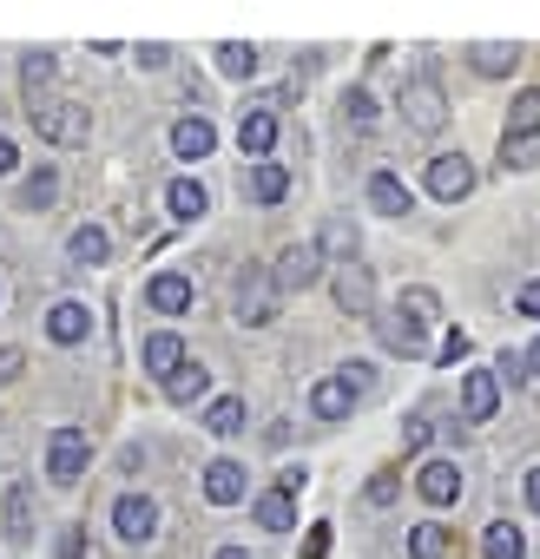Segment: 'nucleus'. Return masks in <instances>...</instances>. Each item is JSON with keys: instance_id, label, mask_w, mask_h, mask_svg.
<instances>
[{"instance_id": "22", "label": "nucleus", "mask_w": 540, "mask_h": 559, "mask_svg": "<svg viewBox=\"0 0 540 559\" xmlns=\"http://www.w3.org/2000/svg\"><path fill=\"white\" fill-rule=\"evenodd\" d=\"M178 369H185V343H178V336H152V343H145V376H165V382H172Z\"/></svg>"}, {"instance_id": "2", "label": "nucleus", "mask_w": 540, "mask_h": 559, "mask_svg": "<svg viewBox=\"0 0 540 559\" xmlns=\"http://www.w3.org/2000/svg\"><path fill=\"white\" fill-rule=\"evenodd\" d=\"M86 461H93L86 428H54V441H47V480L73 487V480H86Z\"/></svg>"}, {"instance_id": "46", "label": "nucleus", "mask_w": 540, "mask_h": 559, "mask_svg": "<svg viewBox=\"0 0 540 559\" xmlns=\"http://www.w3.org/2000/svg\"><path fill=\"white\" fill-rule=\"evenodd\" d=\"M14 165H21V152H14V139H8V132H0V178H8Z\"/></svg>"}, {"instance_id": "10", "label": "nucleus", "mask_w": 540, "mask_h": 559, "mask_svg": "<svg viewBox=\"0 0 540 559\" xmlns=\"http://www.w3.org/2000/svg\"><path fill=\"white\" fill-rule=\"evenodd\" d=\"M337 304H343L350 317H369V310H376V284H369L363 263H343V270H337Z\"/></svg>"}, {"instance_id": "42", "label": "nucleus", "mask_w": 540, "mask_h": 559, "mask_svg": "<svg viewBox=\"0 0 540 559\" xmlns=\"http://www.w3.org/2000/svg\"><path fill=\"white\" fill-rule=\"evenodd\" d=\"M304 559H330V526H324V520L304 533Z\"/></svg>"}, {"instance_id": "4", "label": "nucleus", "mask_w": 540, "mask_h": 559, "mask_svg": "<svg viewBox=\"0 0 540 559\" xmlns=\"http://www.w3.org/2000/svg\"><path fill=\"white\" fill-rule=\"evenodd\" d=\"M231 310H237V323H270L278 317V284H270V270H244L237 276Z\"/></svg>"}, {"instance_id": "6", "label": "nucleus", "mask_w": 540, "mask_h": 559, "mask_svg": "<svg viewBox=\"0 0 540 559\" xmlns=\"http://www.w3.org/2000/svg\"><path fill=\"white\" fill-rule=\"evenodd\" d=\"M429 191H435L442 204L468 198V191H474V165H468L461 152H442V158H429Z\"/></svg>"}, {"instance_id": "19", "label": "nucleus", "mask_w": 540, "mask_h": 559, "mask_svg": "<svg viewBox=\"0 0 540 559\" xmlns=\"http://www.w3.org/2000/svg\"><path fill=\"white\" fill-rule=\"evenodd\" d=\"M389 317H396V323H409V330L422 336V330L442 317V297H435V290H402V304H396Z\"/></svg>"}, {"instance_id": "5", "label": "nucleus", "mask_w": 540, "mask_h": 559, "mask_svg": "<svg viewBox=\"0 0 540 559\" xmlns=\"http://www.w3.org/2000/svg\"><path fill=\"white\" fill-rule=\"evenodd\" d=\"M317 276H324V250L317 243H291L278 257V270H270V284H278V290H310Z\"/></svg>"}, {"instance_id": "26", "label": "nucleus", "mask_w": 540, "mask_h": 559, "mask_svg": "<svg viewBox=\"0 0 540 559\" xmlns=\"http://www.w3.org/2000/svg\"><path fill=\"white\" fill-rule=\"evenodd\" d=\"M165 204H172V217H204L211 198H204L198 178H172V185H165Z\"/></svg>"}, {"instance_id": "50", "label": "nucleus", "mask_w": 540, "mask_h": 559, "mask_svg": "<svg viewBox=\"0 0 540 559\" xmlns=\"http://www.w3.org/2000/svg\"><path fill=\"white\" fill-rule=\"evenodd\" d=\"M218 559H250V552L244 546H218Z\"/></svg>"}, {"instance_id": "45", "label": "nucleus", "mask_w": 540, "mask_h": 559, "mask_svg": "<svg viewBox=\"0 0 540 559\" xmlns=\"http://www.w3.org/2000/svg\"><path fill=\"white\" fill-rule=\"evenodd\" d=\"M520 317H540V276H533V284L520 290Z\"/></svg>"}, {"instance_id": "7", "label": "nucleus", "mask_w": 540, "mask_h": 559, "mask_svg": "<svg viewBox=\"0 0 540 559\" xmlns=\"http://www.w3.org/2000/svg\"><path fill=\"white\" fill-rule=\"evenodd\" d=\"M145 304H152L159 317H185V310H191V276H178V270H159L152 284H145Z\"/></svg>"}, {"instance_id": "29", "label": "nucleus", "mask_w": 540, "mask_h": 559, "mask_svg": "<svg viewBox=\"0 0 540 559\" xmlns=\"http://www.w3.org/2000/svg\"><path fill=\"white\" fill-rule=\"evenodd\" d=\"M54 198H60V171H54V165H40V171L21 185V204H27V211H47Z\"/></svg>"}, {"instance_id": "41", "label": "nucleus", "mask_w": 540, "mask_h": 559, "mask_svg": "<svg viewBox=\"0 0 540 559\" xmlns=\"http://www.w3.org/2000/svg\"><path fill=\"white\" fill-rule=\"evenodd\" d=\"M337 382H343V389H350V395H363V389H369V382H376V369H369V362H350V369H343V376H337Z\"/></svg>"}, {"instance_id": "21", "label": "nucleus", "mask_w": 540, "mask_h": 559, "mask_svg": "<svg viewBox=\"0 0 540 559\" xmlns=\"http://www.w3.org/2000/svg\"><path fill=\"white\" fill-rule=\"evenodd\" d=\"M501 139H540V86H527L514 106H507V132Z\"/></svg>"}, {"instance_id": "20", "label": "nucleus", "mask_w": 540, "mask_h": 559, "mask_svg": "<svg viewBox=\"0 0 540 559\" xmlns=\"http://www.w3.org/2000/svg\"><path fill=\"white\" fill-rule=\"evenodd\" d=\"M211 145H218L211 119H178V126H172V152H178V158H204Z\"/></svg>"}, {"instance_id": "30", "label": "nucleus", "mask_w": 540, "mask_h": 559, "mask_svg": "<svg viewBox=\"0 0 540 559\" xmlns=\"http://www.w3.org/2000/svg\"><path fill=\"white\" fill-rule=\"evenodd\" d=\"M356 243H363V230H356L350 217H330V224H324V243H317V250H324V257H356Z\"/></svg>"}, {"instance_id": "43", "label": "nucleus", "mask_w": 540, "mask_h": 559, "mask_svg": "<svg viewBox=\"0 0 540 559\" xmlns=\"http://www.w3.org/2000/svg\"><path fill=\"white\" fill-rule=\"evenodd\" d=\"M60 559H86V526H67L60 533Z\"/></svg>"}, {"instance_id": "36", "label": "nucleus", "mask_w": 540, "mask_h": 559, "mask_svg": "<svg viewBox=\"0 0 540 559\" xmlns=\"http://www.w3.org/2000/svg\"><path fill=\"white\" fill-rule=\"evenodd\" d=\"M501 165H507V171L540 165V139H501Z\"/></svg>"}, {"instance_id": "49", "label": "nucleus", "mask_w": 540, "mask_h": 559, "mask_svg": "<svg viewBox=\"0 0 540 559\" xmlns=\"http://www.w3.org/2000/svg\"><path fill=\"white\" fill-rule=\"evenodd\" d=\"M520 362H527V369H533V376H540V343H533V349H527V356H520Z\"/></svg>"}, {"instance_id": "25", "label": "nucleus", "mask_w": 540, "mask_h": 559, "mask_svg": "<svg viewBox=\"0 0 540 559\" xmlns=\"http://www.w3.org/2000/svg\"><path fill=\"white\" fill-rule=\"evenodd\" d=\"M481 552H488V559H520V552H527V533H520L514 520H494V526L481 533Z\"/></svg>"}, {"instance_id": "28", "label": "nucleus", "mask_w": 540, "mask_h": 559, "mask_svg": "<svg viewBox=\"0 0 540 559\" xmlns=\"http://www.w3.org/2000/svg\"><path fill=\"white\" fill-rule=\"evenodd\" d=\"M409 552H415V559H448V552H455V539H448L435 520H422V526H409Z\"/></svg>"}, {"instance_id": "18", "label": "nucleus", "mask_w": 540, "mask_h": 559, "mask_svg": "<svg viewBox=\"0 0 540 559\" xmlns=\"http://www.w3.org/2000/svg\"><path fill=\"white\" fill-rule=\"evenodd\" d=\"M468 60H474V73L501 80V73H514V67H520V47H514V40H507V47H501V40H474V47H468Z\"/></svg>"}, {"instance_id": "31", "label": "nucleus", "mask_w": 540, "mask_h": 559, "mask_svg": "<svg viewBox=\"0 0 540 559\" xmlns=\"http://www.w3.org/2000/svg\"><path fill=\"white\" fill-rule=\"evenodd\" d=\"M244 428V395H224L204 408V435H237Z\"/></svg>"}, {"instance_id": "11", "label": "nucleus", "mask_w": 540, "mask_h": 559, "mask_svg": "<svg viewBox=\"0 0 540 559\" xmlns=\"http://www.w3.org/2000/svg\"><path fill=\"white\" fill-rule=\"evenodd\" d=\"M86 330H93V310H86V304H54V310H47V336H54L60 349L86 343Z\"/></svg>"}, {"instance_id": "44", "label": "nucleus", "mask_w": 540, "mask_h": 559, "mask_svg": "<svg viewBox=\"0 0 540 559\" xmlns=\"http://www.w3.org/2000/svg\"><path fill=\"white\" fill-rule=\"evenodd\" d=\"M461 356H468V336H461V330H448V336H442V362H448V369H455V362H461Z\"/></svg>"}, {"instance_id": "38", "label": "nucleus", "mask_w": 540, "mask_h": 559, "mask_svg": "<svg viewBox=\"0 0 540 559\" xmlns=\"http://www.w3.org/2000/svg\"><path fill=\"white\" fill-rule=\"evenodd\" d=\"M363 493H369V507H389V500L402 493V480H396V467H383V474H369V487H363Z\"/></svg>"}, {"instance_id": "17", "label": "nucleus", "mask_w": 540, "mask_h": 559, "mask_svg": "<svg viewBox=\"0 0 540 559\" xmlns=\"http://www.w3.org/2000/svg\"><path fill=\"white\" fill-rule=\"evenodd\" d=\"M250 198H257V204H284V198H291V171L270 165V158H257V165H250Z\"/></svg>"}, {"instance_id": "33", "label": "nucleus", "mask_w": 540, "mask_h": 559, "mask_svg": "<svg viewBox=\"0 0 540 559\" xmlns=\"http://www.w3.org/2000/svg\"><path fill=\"white\" fill-rule=\"evenodd\" d=\"M21 86H27V106H34V99L54 86V53H27V60H21Z\"/></svg>"}, {"instance_id": "14", "label": "nucleus", "mask_w": 540, "mask_h": 559, "mask_svg": "<svg viewBox=\"0 0 540 559\" xmlns=\"http://www.w3.org/2000/svg\"><path fill=\"white\" fill-rule=\"evenodd\" d=\"M204 500L211 507H237L244 500V467L237 461H211L204 467Z\"/></svg>"}, {"instance_id": "48", "label": "nucleus", "mask_w": 540, "mask_h": 559, "mask_svg": "<svg viewBox=\"0 0 540 559\" xmlns=\"http://www.w3.org/2000/svg\"><path fill=\"white\" fill-rule=\"evenodd\" d=\"M527 507L540 513V467H527Z\"/></svg>"}, {"instance_id": "16", "label": "nucleus", "mask_w": 540, "mask_h": 559, "mask_svg": "<svg viewBox=\"0 0 540 559\" xmlns=\"http://www.w3.org/2000/svg\"><path fill=\"white\" fill-rule=\"evenodd\" d=\"M369 204H376L383 217H409V204H415V191H409V185H402L396 171H376V178H369Z\"/></svg>"}, {"instance_id": "24", "label": "nucleus", "mask_w": 540, "mask_h": 559, "mask_svg": "<svg viewBox=\"0 0 540 559\" xmlns=\"http://www.w3.org/2000/svg\"><path fill=\"white\" fill-rule=\"evenodd\" d=\"M8 539H34V487L27 480L8 487Z\"/></svg>"}, {"instance_id": "23", "label": "nucleus", "mask_w": 540, "mask_h": 559, "mask_svg": "<svg viewBox=\"0 0 540 559\" xmlns=\"http://www.w3.org/2000/svg\"><path fill=\"white\" fill-rule=\"evenodd\" d=\"M350 402H356V395H350V389H343L337 376L310 389V415H317V421H343V415H350Z\"/></svg>"}, {"instance_id": "9", "label": "nucleus", "mask_w": 540, "mask_h": 559, "mask_svg": "<svg viewBox=\"0 0 540 559\" xmlns=\"http://www.w3.org/2000/svg\"><path fill=\"white\" fill-rule=\"evenodd\" d=\"M113 526H119V539H152V526H159V507L145 500V493H119V507H113Z\"/></svg>"}, {"instance_id": "15", "label": "nucleus", "mask_w": 540, "mask_h": 559, "mask_svg": "<svg viewBox=\"0 0 540 559\" xmlns=\"http://www.w3.org/2000/svg\"><path fill=\"white\" fill-rule=\"evenodd\" d=\"M270 145H278V112H244L237 119V152L270 158Z\"/></svg>"}, {"instance_id": "34", "label": "nucleus", "mask_w": 540, "mask_h": 559, "mask_svg": "<svg viewBox=\"0 0 540 559\" xmlns=\"http://www.w3.org/2000/svg\"><path fill=\"white\" fill-rule=\"evenodd\" d=\"M204 389H211V376H204V369H198V362H185V369H178V376H172V382H165V395H172V402H178V408H185V402H198V395H204Z\"/></svg>"}, {"instance_id": "35", "label": "nucleus", "mask_w": 540, "mask_h": 559, "mask_svg": "<svg viewBox=\"0 0 540 559\" xmlns=\"http://www.w3.org/2000/svg\"><path fill=\"white\" fill-rule=\"evenodd\" d=\"M376 330H383V349H396V356H422V349H429V343H422L409 323H396V317H389V323H376Z\"/></svg>"}, {"instance_id": "37", "label": "nucleus", "mask_w": 540, "mask_h": 559, "mask_svg": "<svg viewBox=\"0 0 540 559\" xmlns=\"http://www.w3.org/2000/svg\"><path fill=\"white\" fill-rule=\"evenodd\" d=\"M343 119H350L356 132H369V126H376V99H369L363 86H356V93H343Z\"/></svg>"}, {"instance_id": "12", "label": "nucleus", "mask_w": 540, "mask_h": 559, "mask_svg": "<svg viewBox=\"0 0 540 559\" xmlns=\"http://www.w3.org/2000/svg\"><path fill=\"white\" fill-rule=\"evenodd\" d=\"M501 408V382H494V369H474L468 382H461V415L468 421H488Z\"/></svg>"}, {"instance_id": "27", "label": "nucleus", "mask_w": 540, "mask_h": 559, "mask_svg": "<svg viewBox=\"0 0 540 559\" xmlns=\"http://www.w3.org/2000/svg\"><path fill=\"white\" fill-rule=\"evenodd\" d=\"M67 250H73V263H106V250H113V237H106L99 224H80V230L67 237Z\"/></svg>"}, {"instance_id": "40", "label": "nucleus", "mask_w": 540, "mask_h": 559, "mask_svg": "<svg viewBox=\"0 0 540 559\" xmlns=\"http://www.w3.org/2000/svg\"><path fill=\"white\" fill-rule=\"evenodd\" d=\"M21 369H27V356H21L14 343H0V389H8V382H14Z\"/></svg>"}, {"instance_id": "1", "label": "nucleus", "mask_w": 540, "mask_h": 559, "mask_svg": "<svg viewBox=\"0 0 540 559\" xmlns=\"http://www.w3.org/2000/svg\"><path fill=\"white\" fill-rule=\"evenodd\" d=\"M34 132L47 139V145H86V132H93V119H86V106H73V99H34Z\"/></svg>"}, {"instance_id": "13", "label": "nucleus", "mask_w": 540, "mask_h": 559, "mask_svg": "<svg viewBox=\"0 0 540 559\" xmlns=\"http://www.w3.org/2000/svg\"><path fill=\"white\" fill-rule=\"evenodd\" d=\"M257 526H263V533H291V526H297V493H291V487L257 493Z\"/></svg>"}, {"instance_id": "8", "label": "nucleus", "mask_w": 540, "mask_h": 559, "mask_svg": "<svg viewBox=\"0 0 540 559\" xmlns=\"http://www.w3.org/2000/svg\"><path fill=\"white\" fill-rule=\"evenodd\" d=\"M415 493H422L429 507H455V500H461V474H455V461H422Z\"/></svg>"}, {"instance_id": "47", "label": "nucleus", "mask_w": 540, "mask_h": 559, "mask_svg": "<svg viewBox=\"0 0 540 559\" xmlns=\"http://www.w3.org/2000/svg\"><path fill=\"white\" fill-rule=\"evenodd\" d=\"M520 369H527L520 356H501V362H494V382H501V376H507V382H520Z\"/></svg>"}, {"instance_id": "32", "label": "nucleus", "mask_w": 540, "mask_h": 559, "mask_svg": "<svg viewBox=\"0 0 540 559\" xmlns=\"http://www.w3.org/2000/svg\"><path fill=\"white\" fill-rule=\"evenodd\" d=\"M218 73H231V80H250V73H257V47H244V40H224V47H218Z\"/></svg>"}, {"instance_id": "39", "label": "nucleus", "mask_w": 540, "mask_h": 559, "mask_svg": "<svg viewBox=\"0 0 540 559\" xmlns=\"http://www.w3.org/2000/svg\"><path fill=\"white\" fill-rule=\"evenodd\" d=\"M429 435H435V428H429V415H409V421H402V448H409V454H422V448H429Z\"/></svg>"}, {"instance_id": "3", "label": "nucleus", "mask_w": 540, "mask_h": 559, "mask_svg": "<svg viewBox=\"0 0 540 559\" xmlns=\"http://www.w3.org/2000/svg\"><path fill=\"white\" fill-rule=\"evenodd\" d=\"M402 119H409L415 132H442L448 99H442V80H435V73H415V80L402 86Z\"/></svg>"}]
</instances>
